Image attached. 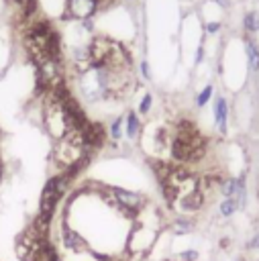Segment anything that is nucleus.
Segmentation results:
<instances>
[{
    "mask_svg": "<svg viewBox=\"0 0 259 261\" xmlns=\"http://www.w3.org/2000/svg\"><path fill=\"white\" fill-rule=\"evenodd\" d=\"M220 29V22H206V33H216Z\"/></svg>",
    "mask_w": 259,
    "mask_h": 261,
    "instance_id": "obj_17",
    "label": "nucleus"
},
{
    "mask_svg": "<svg viewBox=\"0 0 259 261\" xmlns=\"http://www.w3.org/2000/svg\"><path fill=\"white\" fill-rule=\"evenodd\" d=\"M247 55H249V63L253 69H259V49L253 41H247Z\"/></svg>",
    "mask_w": 259,
    "mask_h": 261,
    "instance_id": "obj_9",
    "label": "nucleus"
},
{
    "mask_svg": "<svg viewBox=\"0 0 259 261\" xmlns=\"http://www.w3.org/2000/svg\"><path fill=\"white\" fill-rule=\"evenodd\" d=\"M0 181H2V161H0Z\"/></svg>",
    "mask_w": 259,
    "mask_h": 261,
    "instance_id": "obj_22",
    "label": "nucleus"
},
{
    "mask_svg": "<svg viewBox=\"0 0 259 261\" xmlns=\"http://www.w3.org/2000/svg\"><path fill=\"white\" fill-rule=\"evenodd\" d=\"M141 130H143V124H141V120H139V112H137V110H128V112L124 114V135H126L131 141H135V139L141 135Z\"/></svg>",
    "mask_w": 259,
    "mask_h": 261,
    "instance_id": "obj_5",
    "label": "nucleus"
},
{
    "mask_svg": "<svg viewBox=\"0 0 259 261\" xmlns=\"http://www.w3.org/2000/svg\"><path fill=\"white\" fill-rule=\"evenodd\" d=\"M210 96H212V86L208 84V86H206V88H204V90L198 94V98H196V104H198V106H206V102L210 100Z\"/></svg>",
    "mask_w": 259,
    "mask_h": 261,
    "instance_id": "obj_14",
    "label": "nucleus"
},
{
    "mask_svg": "<svg viewBox=\"0 0 259 261\" xmlns=\"http://www.w3.org/2000/svg\"><path fill=\"white\" fill-rule=\"evenodd\" d=\"M151 106H153V94H151V92H147V94H143V98H141V102H139L137 112H139V114H149V112H151Z\"/></svg>",
    "mask_w": 259,
    "mask_h": 261,
    "instance_id": "obj_11",
    "label": "nucleus"
},
{
    "mask_svg": "<svg viewBox=\"0 0 259 261\" xmlns=\"http://www.w3.org/2000/svg\"><path fill=\"white\" fill-rule=\"evenodd\" d=\"M100 10V0H65V14H61L63 20H92L96 12Z\"/></svg>",
    "mask_w": 259,
    "mask_h": 261,
    "instance_id": "obj_1",
    "label": "nucleus"
},
{
    "mask_svg": "<svg viewBox=\"0 0 259 261\" xmlns=\"http://www.w3.org/2000/svg\"><path fill=\"white\" fill-rule=\"evenodd\" d=\"M173 204H177L179 210H184V212H196V210H200L202 204H204V194H202L200 190H196V192L177 196Z\"/></svg>",
    "mask_w": 259,
    "mask_h": 261,
    "instance_id": "obj_3",
    "label": "nucleus"
},
{
    "mask_svg": "<svg viewBox=\"0 0 259 261\" xmlns=\"http://www.w3.org/2000/svg\"><path fill=\"white\" fill-rule=\"evenodd\" d=\"M226 118H228V104L222 96H218L214 102V120H216V126L222 135L226 133Z\"/></svg>",
    "mask_w": 259,
    "mask_h": 261,
    "instance_id": "obj_6",
    "label": "nucleus"
},
{
    "mask_svg": "<svg viewBox=\"0 0 259 261\" xmlns=\"http://www.w3.org/2000/svg\"><path fill=\"white\" fill-rule=\"evenodd\" d=\"M237 208H239V206H237V202H235L232 198H226V200L220 204V214H222V216H230Z\"/></svg>",
    "mask_w": 259,
    "mask_h": 261,
    "instance_id": "obj_13",
    "label": "nucleus"
},
{
    "mask_svg": "<svg viewBox=\"0 0 259 261\" xmlns=\"http://www.w3.org/2000/svg\"><path fill=\"white\" fill-rule=\"evenodd\" d=\"M106 133H108V139H112V141L118 143L122 139V135H124V116H116L110 122V126L106 128Z\"/></svg>",
    "mask_w": 259,
    "mask_h": 261,
    "instance_id": "obj_7",
    "label": "nucleus"
},
{
    "mask_svg": "<svg viewBox=\"0 0 259 261\" xmlns=\"http://www.w3.org/2000/svg\"><path fill=\"white\" fill-rule=\"evenodd\" d=\"M59 200H61V194H59V192H57V188H55V179H53V177H49V179L45 181V186H43V192H41L39 214H43V216L51 218V216H53V212H55V208H57V204H59Z\"/></svg>",
    "mask_w": 259,
    "mask_h": 261,
    "instance_id": "obj_2",
    "label": "nucleus"
},
{
    "mask_svg": "<svg viewBox=\"0 0 259 261\" xmlns=\"http://www.w3.org/2000/svg\"><path fill=\"white\" fill-rule=\"evenodd\" d=\"M243 24H245V29H247L249 33H257V31H259V14H257V12H247Z\"/></svg>",
    "mask_w": 259,
    "mask_h": 261,
    "instance_id": "obj_10",
    "label": "nucleus"
},
{
    "mask_svg": "<svg viewBox=\"0 0 259 261\" xmlns=\"http://www.w3.org/2000/svg\"><path fill=\"white\" fill-rule=\"evenodd\" d=\"M218 190H220V194H222L224 198H232L235 192H237V179H235V177H226V179L222 177Z\"/></svg>",
    "mask_w": 259,
    "mask_h": 261,
    "instance_id": "obj_8",
    "label": "nucleus"
},
{
    "mask_svg": "<svg viewBox=\"0 0 259 261\" xmlns=\"http://www.w3.org/2000/svg\"><path fill=\"white\" fill-rule=\"evenodd\" d=\"M249 247H251V249H259V232H257V234H255V237L251 239V243H249Z\"/></svg>",
    "mask_w": 259,
    "mask_h": 261,
    "instance_id": "obj_18",
    "label": "nucleus"
},
{
    "mask_svg": "<svg viewBox=\"0 0 259 261\" xmlns=\"http://www.w3.org/2000/svg\"><path fill=\"white\" fill-rule=\"evenodd\" d=\"M139 67H141V77H143V80H147V82H149V80H151V77H153V75H151V67H149V63H147V59H143V61H141V65H139Z\"/></svg>",
    "mask_w": 259,
    "mask_h": 261,
    "instance_id": "obj_15",
    "label": "nucleus"
},
{
    "mask_svg": "<svg viewBox=\"0 0 259 261\" xmlns=\"http://www.w3.org/2000/svg\"><path fill=\"white\" fill-rule=\"evenodd\" d=\"M8 2H14V4H18V6H22V4H27L29 0H8Z\"/></svg>",
    "mask_w": 259,
    "mask_h": 261,
    "instance_id": "obj_20",
    "label": "nucleus"
},
{
    "mask_svg": "<svg viewBox=\"0 0 259 261\" xmlns=\"http://www.w3.org/2000/svg\"><path fill=\"white\" fill-rule=\"evenodd\" d=\"M171 228L175 230V232H179V234H184V232H190L192 228H194V224L188 220V218H177V220H173V224H171Z\"/></svg>",
    "mask_w": 259,
    "mask_h": 261,
    "instance_id": "obj_12",
    "label": "nucleus"
},
{
    "mask_svg": "<svg viewBox=\"0 0 259 261\" xmlns=\"http://www.w3.org/2000/svg\"><path fill=\"white\" fill-rule=\"evenodd\" d=\"M196 257H198V253H196V251H184V253L179 255V259H182V261H196Z\"/></svg>",
    "mask_w": 259,
    "mask_h": 261,
    "instance_id": "obj_16",
    "label": "nucleus"
},
{
    "mask_svg": "<svg viewBox=\"0 0 259 261\" xmlns=\"http://www.w3.org/2000/svg\"><path fill=\"white\" fill-rule=\"evenodd\" d=\"M61 239H63V245H65L67 249H71V251H82V249H86V241L82 239V234L75 232L73 228H69L65 222H63V226H61Z\"/></svg>",
    "mask_w": 259,
    "mask_h": 261,
    "instance_id": "obj_4",
    "label": "nucleus"
},
{
    "mask_svg": "<svg viewBox=\"0 0 259 261\" xmlns=\"http://www.w3.org/2000/svg\"><path fill=\"white\" fill-rule=\"evenodd\" d=\"M202 55H204V47L200 45V47H198V51H196V63H200V61H202Z\"/></svg>",
    "mask_w": 259,
    "mask_h": 261,
    "instance_id": "obj_19",
    "label": "nucleus"
},
{
    "mask_svg": "<svg viewBox=\"0 0 259 261\" xmlns=\"http://www.w3.org/2000/svg\"><path fill=\"white\" fill-rule=\"evenodd\" d=\"M218 4H222V6H228V0H216Z\"/></svg>",
    "mask_w": 259,
    "mask_h": 261,
    "instance_id": "obj_21",
    "label": "nucleus"
}]
</instances>
